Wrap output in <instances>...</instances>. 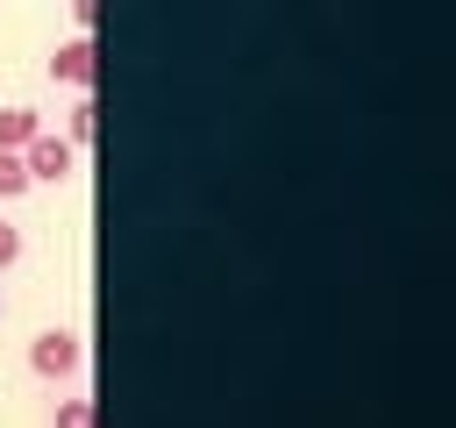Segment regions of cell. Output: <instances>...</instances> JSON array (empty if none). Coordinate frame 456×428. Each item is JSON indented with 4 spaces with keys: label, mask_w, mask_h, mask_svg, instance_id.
I'll return each mask as SVG.
<instances>
[{
    "label": "cell",
    "mask_w": 456,
    "mask_h": 428,
    "mask_svg": "<svg viewBox=\"0 0 456 428\" xmlns=\"http://www.w3.org/2000/svg\"><path fill=\"white\" fill-rule=\"evenodd\" d=\"M21 164H28V185H64V178L78 171V150H71L57 128H36V136L21 143Z\"/></svg>",
    "instance_id": "cell-1"
},
{
    "label": "cell",
    "mask_w": 456,
    "mask_h": 428,
    "mask_svg": "<svg viewBox=\"0 0 456 428\" xmlns=\"http://www.w3.org/2000/svg\"><path fill=\"white\" fill-rule=\"evenodd\" d=\"M78 364H86V342H78L71 328H43V335L28 342V371H36V378H50V385L78 378Z\"/></svg>",
    "instance_id": "cell-2"
},
{
    "label": "cell",
    "mask_w": 456,
    "mask_h": 428,
    "mask_svg": "<svg viewBox=\"0 0 456 428\" xmlns=\"http://www.w3.org/2000/svg\"><path fill=\"white\" fill-rule=\"evenodd\" d=\"M50 78L71 86V93H93V78H100V50H93V36H64L57 57H50Z\"/></svg>",
    "instance_id": "cell-3"
},
{
    "label": "cell",
    "mask_w": 456,
    "mask_h": 428,
    "mask_svg": "<svg viewBox=\"0 0 456 428\" xmlns=\"http://www.w3.org/2000/svg\"><path fill=\"white\" fill-rule=\"evenodd\" d=\"M93 128H100V107H93V93H78V100L64 107V143H71V150H86V143H93Z\"/></svg>",
    "instance_id": "cell-4"
},
{
    "label": "cell",
    "mask_w": 456,
    "mask_h": 428,
    "mask_svg": "<svg viewBox=\"0 0 456 428\" xmlns=\"http://www.w3.org/2000/svg\"><path fill=\"white\" fill-rule=\"evenodd\" d=\"M36 128H43V114H36V107H21V100H14V107H0V150H21Z\"/></svg>",
    "instance_id": "cell-5"
},
{
    "label": "cell",
    "mask_w": 456,
    "mask_h": 428,
    "mask_svg": "<svg viewBox=\"0 0 456 428\" xmlns=\"http://www.w3.org/2000/svg\"><path fill=\"white\" fill-rule=\"evenodd\" d=\"M21 193H28V164H21V150H0V207L21 200Z\"/></svg>",
    "instance_id": "cell-6"
},
{
    "label": "cell",
    "mask_w": 456,
    "mask_h": 428,
    "mask_svg": "<svg viewBox=\"0 0 456 428\" xmlns=\"http://www.w3.org/2000/svg\"><path fill=\"white\" fill-rule=\"evenodd\" d=\"M50 428H93V399H57Z\"/></svg>",
    "instance_id": "cell-7"
},
{
    "label": "cell",
    "mask_w": 456,
    "mask_h": 428,
    "mask_svg": "<svg viewBox=\"0 0 456 428\" xmlns=\"http://www.w3.org/2000/svg\"><path fill=\"white\" fill-rule=\"evenodd\" d=\"M93 21H100V0H71V36H93Z\"/></svg>",
    "instance_id": "cell-8"
},
{
    "label": "cell",
    "mask_w": 456,
    "mask_h": 428,
    "mask_svg": "<svg viewBox=\"0 0 456 428\" xmlns=\"http://www.w3.org/2000/svg\"><path fill=\"white\" fill-rule=\"evenodd\" d=\"M7 264H21V228H14V221H0V271H7Z\"/></svg>",
    "instance_id": "cell-9"
}]
</instances>
